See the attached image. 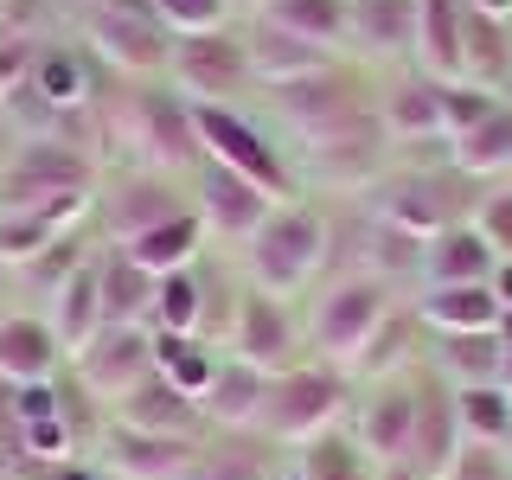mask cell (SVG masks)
Listing matches in <instances>:
<instances>
[{"instance_id": "14", "label": "cell", "mask_w": 512, "mask_h": 480, "mask_svg": "<svg viewBox=\"0 0 512 480\" xmlns=\"http://www.w3.org/2000/svg\"><path fill=\"white\" fill-rule=\"evenodd\" d=\"M52 333H58V346L71 352V359L103 333V276H96V269H71V276L58 282Z\"/></svg>"}, {"instance_id": "38", "label": "cell", "mask_w": 512, "mask_h": 480, "mask_svg": "<svg viewBox=\"0 0 512 480\" xmlns=\"http://www.w3.org/2000/svg\"><path fill=\"white\" fill-rule=\"evenodd\" d=\"M474 231L493 244L500 263H512V192H487V199L474 205Z\"/></svg>"}, {"instance_id": "46", "label": "cell", "mask_w": 512, "mask_h": 480, "mask_svg": "<svg viewBox=\"0 0 512 480\" xmlns=\"http://www.w3.org/2000/svg\"><path fill=\"white\" fill-rule=\"evenodd\" d=\"M282 480H308V474H282Z\"/></svg>"}, {"instance_id": "24", "label": "cell", "mask_w": 512, "mask_h": 480, "mask_svg": "<svg viewBox=\"0 0 512 480\" xmlns=\"http://www.w3.org/2000/svg\"><path fill=\"white\" fill-rule=\"evenodd\" d=\"M250 64L269 77V84H295V77H320V45L308 39H295V32H282V26H263L250 39Z\"/></svg>"}, {"instance_id": "40", "label": "cell", "mask_w": 512, "mask_h": 480, "mask_svg": "<svg viewBox=\"0 0 512 480\" xmlns=\"http://www.w3.org/2000/svg\"><path fill=\"white\" fill-rule=\"evenodd\" d=\"M20 448H32L39 461H71V429H64V416L26 423V429H20Z\"/></svg>"}, {"instance_id": "20", "label": "cell", "mask_w": 512, "mask_h": 480, "mask_svg": "<svg viewBox=\"0 0 512 480\" xmlns=\"http://www.w3.org/2000/svg\"><path fill=\"white\" fill-rule=\"evenodd\" d=\"M346 26L372 52H416V0H352Z\"/></svg>"}, {"instance_id": "11", "label": "cell", "mask_w": 512, "mask_h": 480, "mask_svg": "<svg viewBox=\"0 0 512 480\" xmlns=\"http://www.w3.org/2000/svg\"><path fill=\"white\" fill-rule=\"evenodd\" d=\"M263 397H269V372H256L244 359H224L212 372V384H205L199 410H205V423H218V429H256Z\"/></svg>"}, {"instance_id": "10", "label": "cell", "mask_w": 512, "mask_h": 480, "mask_svg": "<svg viewBox=\"0 0 512 480\" xmlns=\"http://www.w3.org/2000/svg\"><path fill=\"white\" fill-rule=\"evenodd\" d=\"M416 320H423L436 340H448V333H493V327H500V295H493V282L423 288V301H416Z\"/></svg>"}, {"instance_id": "33", "label": "cell", "mask_w": 512, "mask_h": 480, "mask_svg": "<svg viewBox=\"0 0 512 480\" xmlns=\"http://www.w3.org/2000/svg\"><path fill=\"white\" fill-rule=\"evenodd\" d=\"M410 327H404V320H384V327L372 333V346H365L359 352V365H352V372H372L378 384L384 378H397V372H404V365H410Z\"/></svg>"}, {"instance_id": "37", "label": "cell", "mask_w": 512, "mask_h": 480, "mask_svg": "<svg viewBox=\"0 0 512 480\" xmlns=\"http://www.w3.org/2000/svg\"><path fill=\"white\" fill-rule=\"evenodd\" d=\"M45 250H52L45 218H0V263H39Z\"/></svg>"}, {"instance_id": "39", "label": "cell", "mask_w": 512, "mask_h": 480, "mask_svg": "<svg viewBox=\"0 0 512 480\" xmlns=\"http://www.w3.org/2000/svg\"><path fill=\"white\" fill-rule=\"evenodd\" d=\"M212 372H218V359H212V352H199V346H186L173 365H160V378H167L173 391H186L192 404L205 397V384H212Z\"/></svg>"}, {"instance_id": "25", "label": "cell", "mask_w": 512, "mask_h": 480, "mask_svg": "<svg viewBox=\"0 0 512 480\" xmlns=\"http://www.w3.org/2000/svg\"><path fill=\"white\" fill-rule=\"evenodd\" d=\"M96 276H103V327H135L141 314L154 308V276L148 269H135L122 256V263H109V269H96Z\"/></svg>"}, {"instance_id": "4", "label": "cell", "mask_w": 512, "mask_h": 480, "mask_svg": "<svg viewBox=\"0 0 512 480\" xmlns=\"http://www.w3.org/2000/svg\"><path fill=\"white\" fill-rule=\"evenodd\" d=\"M77 378L90 384L96 397H128L141 378H154V340L141 327H103L96 340L77 352Z\"/></svg>"}, {"instance_id": "47", "label": "cell", "mask_w": 512, "mask_h": 480, "mask_svg": "<svg viewBox=\"0 0 512 480\" xmlns=\"http://www.w3.org/2000/svg\"><path fill=\"white\" fill-rule=\"evenodd\" d=\"M506 455H512V436H506Z\"/></svg>"}, {"instance_id": "44", "label": "cell", "mask_w": 512, "mask_h": 480, "mask_svg": "<svg viewBox=\"0 0 512 480\" xmlns=\"http://www.w3.org/2000/svg\"><path fill=\"white\" fill-rule=\"evenodd\" d=\"M493 333H500V346L512 352V308H500V327H493Z\"/></svg>"}, {"instance_id": "26", "label": "cell", "mask_w": 512, "mask_h": 480, "mask_svg": "<svg viewBox=\"0 0 512 480\" xmlns=\"http://www.w3.org/2000/svg\"><path fill=\"white\" fill-rule=\"evenodd\" d=\"M455 416H461V436L468 442H506L512 436V397L500 384H461Z\"/></svg>"}, {"instance_id": "43", "label": "cell", "mask_w": 512, "mask_h": 480, "mask_svg": "<svg viewBox=\"0 0 512 480\" xmlns=\"http://www.w3.org/2000/svg\"><path fill=\"white\" fill-rule=\"evenodd\" d=\"M20 64H26V45H13V52H0V84H7V77H20Z\"/></svg>"}, {"instance_id": "8", "label": "cell", "mask_w": 512, "mask_h": 480, "mask_svg": "<svg viewBox=\"0 0 512 480\" xmlns=\"http://www.w3.org/2000/svg\"><path fill=\"white\" fill-rule=\"evenodd\" d=\"M192 468H199L192 436H135V429H116V442H109V474L116 480H186Z\"/></svg>"}, {"instance_id": "30", "label": "cell", "mask_w": 512, "mask_h": 480, "mask_svg": "<svg viewBox=\"0 0 512 480\" xmlns=\"http://www.w3.org/2000/svg\"><path fill=\"white\" fill-rule=\"evenodd\" d=\"M237 71H244V58L231 52V45H218V39H186V52H180V77L192 90H231L237 84Z\"/></svg>"}, {"instance_id": "21", "label": "cell", "mask_w": 512, "mask_h": 480, "mask_svg": "<svg viewBox=\"0 0 512 480\" xmlns=\"http://www.w3.org/2000/svg\"><path fill=\"white\" fill-rule=\"evenodd\" d=\"M442 90L436 77H416V84H397L384 96V135L397 141H423V135H442Z\"/></svg>"}, {"instance_id": "5", "label": "cell", "mask_w": 512, "mask_h": 480, "mask_svg": "<svg viewBox=\"0 0 512 480\" xmlns=\"http://www.w3.org/2000/svg\"><path fill=\"white\" fill-rule=\"evenodd\" d=\"M410 436H416V384L384 378L372 391V404L359 416V448L372 468H404L410 461Z\"/></svg>"}, {"instance_id": "1", "label": "cell", "mask_w": 512, "mask_h": 480, "mask_svg": "<svg viewBox=\"0 0 512 480\" xmlns=\"http://www.w3.org/2000/svg\"><path fill=\"white\" fill-rule=\"evenodd\" d=\"M340 416H346V378L333 372V365H308V372L269 378L256 429H263L269 442H314V436H333Z\"/></svg>"}, {"instance_id": "9", "label": "cell", "mask_w": 512, "mask_h": 480, "mask_svg": "<svg viewBox=\"0 0 512 480\" xmlns=\"http://www.w3.org/2000/svg\"><path fill=\"white\" fill-rule=\"evenodd\" d=\"M493 269H500V256H493V244L474 231V224H448L442 237H429V244H423V282L429 288L493 282Z\"/></svg>"}, {"instance_id": "19", "label": "cell", "mask_w": 512, "mask_h": 480, "mask_svg": "<svg viewBox=\"0 0 512 480\" xmlns=\"http://www.w3.org/2000/svg\"><path fill=\"white\" fill-rule=\"evenodd\" d=\"M436 372L455 384H500L506 372V346H500V333H448V340L436 346Z\"/></svg>"}, {"instance_id": "41", "label": "cell", "mask_w": 512, "mask_h": 480, "mask_svg": "<svg viewBox=\"0 0 512 480\" xmlns=\"http://www.w3.org/2000/svg\"><path fill=\"white\" fill-rule=\"evenodd\" d=\"M45 416H64L58 410V391L52 384H20V391H13V423H45Z\"/></svg>"}, {"instance_id": "3", "label": "cell", "mask_w": 512, "mask_h": 480, "mask_svg": "<svg viewBox=\"0 0 512 480\" xmlns=\"http://www.w3.org/2000/svg\"><path fill=\"white\" fill-rule=\"evenodd\" d=\"M320 256H327L320 218L276 212V218H263V231H256V244H250V269H256V282H263L269 295H295V288L314 282Z\"/></svg>"}, {"instance_id": "28", "label": "cell", "mask_w": 512, "mask_h": 480, "mask_svg": "<svg viewBox=\"0 0 512 480\" xmlns=\"http://www.w3.org/2000/svg\"><path fill=\"white\" fill-rule=\"evenodd\" d=\"M269 436L263 442H218V448H205L199 455V480H282L276 474V455H263Z\"/></svg>"}, {"instance_id": "34", "label": "cell", "mask_w": 512, "mask_h": 480, "mask_svg": "<svg viewBox=\"0 0 512 480\" xmlns=\"http://www.w3.org/2000/svg\"><path fill=\"white\" fill-rule=\"evenodd\" d=\"M32 90H39L52 109H64V103H77V96H84V71H77V58L45 52L39 64H32Z\"/></svg>"}, {"instance_id": "35", "label": "cell", "mask_w": 512, "mask_h": 480, "mask_svg": "<svg viewBox=\"0 0 512 480\" xmlns=\"http://www.w3.org/2000/svg\"><path fill=\"white\" fill-rule=\"evenodd\" d=\"M154 314H160V327L167 333H186L192 320H199V282L186 276H160V288H154Z\"/></svg>"}, {"instance_id": "45", "label": "cell", "mask_w": 512, "mask_h": 480, "mask_svg": "<svg viewBox=\"0 0 512 480\" xmlns=\"http://www.w3.org/2000/svg\"><path fill=\"white\" fill-rule=\"evenodd\" d=\"M500 391L512 397V352H506V372H500Z\"/></svg>"}, {"instance_id": "6", "label": "cell", "mask_w": 512, "mask_h": 480, "mask_svg": "<svg viewBox=\"0 0 512 480\" xmlns=\"http://www.w3.org/2000/svg\"><path fill=\"white\" fill-rule=\"evenodd\" d=\"M461 416H455V384L436 378V384H416V436H410V461L423 480H442L448 461L461 455Z\"/></svg>"}, {"instance_id": "23", "label": "cell", "mask_w": 512, "mask_h": 480, "mask_svg": "<svg viewBox=\"0 0 512 480\" xmlns=\"http://www.w3.org/2000/svg\"><path fill=\"white\" fill-rule=\"evenodd\" d=\"M205 212L218 218V231H231V237H256L263 231V218H269V199L256 192L244 173H212V186H205Z\"/></svg>"}, {"instance_id": "16", "label": "cell", "mask_w": 512, "mask_h": 480, "mask_svg": "<svg viewBox=\"0 0 512 480\" xmlns=\"http://www.w3.org/2000/svg\"><path fill=\"white\" fill-rule=\"evenodd\" d=\"M448 160L468 180H493V173H512V103H500L487 122H474L468 135L448 141Z\"/></svg>"}, {"instance_id": "2", "label": "cell", "mask_w": 512, "mask_h": 480, "mask_svg": "<svg viewBox=\"0 0 512 480\" xmlns=\"http://www.w3.org/2000/svg\"><path fill=\"white\" fill-rule=\"evenodd\" d=\"M391 320V282L378 276H352L340 288H327L314 308V346L320 359L333 365V372H352L359 365V352L372 346V333Z\"/></svg>"}, {"instance_id": "42", "label": "cell", "mask_w": 512, "mask_h": 480, "mask_svg": "<svg viewBox=\"0 0 512 480\" xmlns=\"http://www.w3.org/2000/svg\"><path fill=\"white\" fill-rule=\"evenodd\" d=\"M493 295H500V308H512V263L493 269Z\"/></svg>"}, {"instance_id": "15", "label": "cell", "mask_w": 512, "mask_h": 480, "mask_svg": "<svg viewBox=\"0 0 512 480\" xmlns=\"http://www.w3.org/2000/svg\"><path fill=\"white\" fill-rule=\"evenodd\" d=\"M58 365V333L45 320H0V378L20 384H45Z\"/></svg>"}, {"instance_id": "22", "label": "cell", "mask_w": 512, "mask_h": 480, "mask_svg": "<svg viewBox=\"0 0 512 480\" xmlns=\"http://www.w3.org/2000/svg\"><path fill=\"white\" fill-rule=\"evenodd\" d=\"M199 135L212 141L218 148V160H231L237 173H244V180H269L276 186L282 180V167H276V154L269 148H256V135L244 122H231V116H218V109H199Z\"/></svg>"}, {"instance_id": "27", "label": "cell", "mask_w": 512, "mask_h": 480, "mask_svg": "<svg viewBox=\"0 0 512 480\" xmlns=\"http://www.w3.org/2000/svg\"><path fill=\"white\" fill-rule=\"evenodd\" d=\"M96 45H103L109 58H122L128 71H148V64L167 58V45H160L154 26L128 20V13H96Z\"/></svg>"}, {"instance_id": "7", "label": "cell", "mask_w": 512, "mask_h": 480, "mask_svg": "<svg viewBox=\"0 0 512 480\" xmlns=\"http://www.w3.org/2000/svg\"><path fill=\"white\" fill-rule=\"evenodd\" d=\"M199 423H205V410L186 391H173L160 372L141 378L128 397H116V429H135V436H192Z\"/></svg>"}, {"instance_id": "17", "label": "cell", "mask_w": 512, "mask_h": 480, "mask_svg": "<svg viewBox=\"0 0 512 480\" xmlns=\"http://www.w3.org/2000/svg\"><path fill=\"white\" fill-rule=\"evenodd\" d=\"M231 346H237L244 365H256V372H276V365L288 359V346H295V333H288V320H282V308L269 295H250L244 314H237Z\"/></svg>"}, {"instance_id": "36", "label": "cell", "mask_w": 512, "mask_h": 480, "mask_svg": "<svg viewBox=\"0 0 512 480\" xmlns=\"http://www.w3.org/2000/svg\"><path fill=\"white\" fill-rule=\"evenodd\" d=\"M442 480H512V455L506 442H461V455L448 461Z\"/></svg>"}, {"instance_id": "18", "label": "cell", "mask_w": 512, "mask_h": 480, "mask_svg": "<svg viewBox=\"0 0 512 480\" xmlns=\"http://www.w3.org/2000/svg\"><path fill=\"white\" fill-rule=\"evenodd\" d=\"M192 250H199V218H167V224H154V231H141V237H128V263L135 269H148V276H180V269L192 263Z\"/></svg>"}, {"instance_id": "12", "label": "cell", "mask_w": 512, "mask_h": 480, "mask_svg": "<svg viewBox=\"0 0 512 480\" xmlns=\"http://www.w3.org/2000/svg\"><path fill=\"white\" fill-rule=\"evenodd\" d=\"M461 13V0H416V58L436 84H461Z\"/></svg>"}, {"instance_id": "29", "label": "cell", "mask_w": 512, "mask_h": 480, "mask_svg": "<svg viewBox=\"0 0 512 480\" xmlns=\"http://www.w3.org/2000/svg\"><path fill=\"white\" fill-rule=\"evenodd\" d=\"M308 480H372V461H365L359 442H340V436H314L301 448V468Z\"/></svg>"}, {"instance_id": "31", "label": "cell", "mask_w": 512, "mask_h": 480, "mask_svg": "<svg viewBox=\"0 0 512 480\" xmlns=\"http://www.w3.org/2000/svg\"><path fill=\"white\" fill-rule=\"evenodd\" d=\"M269 20H276L282 32H295V39L320 45V39H333V32H346V7L340 0H276Z\"/></svg>"}, {"instance_id": "13", "label": "cell", "mask_w": 512, "mask_h": 480, "mask_svg": "<svg viewBox=\"0 0 512 480\" xmlns=\"http://www.w3.org/2000/svg\"><path fill=\"white\" fill-rule=\"evenodd\" d=\"M378 224H397V231L429 244V237H442L455 224V212L436 192V180H391V186H378Z\"/></svg>"}, {"instance_id": "32", "label": "cell", "mask_w": 512, "mask_h": 480, "mask_svg": "<svg viewBox=\"0 0 512 480\" xmlns=\"http://www.w3.org/2000/svg\"><path fill=\"white\" fill-rule=\"evenodd\" d=\"M167 218H180V205H173V192H160V186L122 192L116 212H109V224H116L122 237H141V231H154V224H167Z\"/></svg>"}]
</instances>
